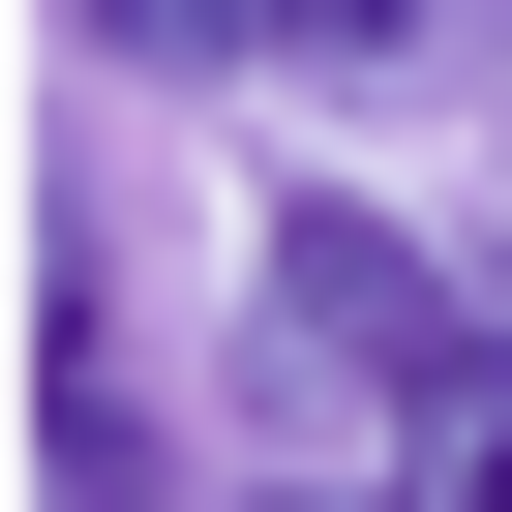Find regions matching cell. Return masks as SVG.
I'll return each instance as SVG.
<instances>
[{
  "instance_id": "obj_1",
  "label": "cell",
  "mask_w": 512,
  "mask_h": 512,
  "mask_svg": "<svg viewBox=\"0 0 512 512\" xmlns=\"http://www.w3.org/2000/svg\"><path fill=\"white\" fill-rule=\"evenodd\" d=\"M241 332H272V392H332V422H392V392H422V362H452L482 302L422 272L392 211H272V241H241Z\"/></svg>"
},
{
  "instance_id": "obj_2",
  "label": "cell",
  "mask_w": 512,
  "mask_h": 512,
  "mask_svg": "<svg viewBox=\"0 0 512 512\" xmlns=\"http://www.w3.org/2000/svg\"><path fill=\"white\" fill-rule=\"evenodd\" d=\"M31 482H61V512H181V482H151V392H121V332H91V272H31Z\"/></svg>"
},
{
  "instance_id": "obj_3",
  "label": "cell",
  "mask_w": 512,
  "mask_h": 512,
  "mask_svg": "<svg viewBox=\"0 0 512 512\" xmlns=\"http://www.w3.org/2000/svg\"><path fill=\"white\" fill-rule=\"evenodd\" d=\"M362 512H512V302H482L392 422H362Z\"/></svg>"
},
{
  "instance_id": "obj_4",
  "label": "cell",
  "mask_w": 512,
  "mask_h": 512,
  "mask_svg": "<svg viewBox=\"0 0 512 512\" xmlns=\"http://www.w3.org/2000/svg\"><path fill=\"white\" fill-rule=\"evenodd\" d=\"M121 61H422V0H91Z\"/></svg>"
}]
</instances>
